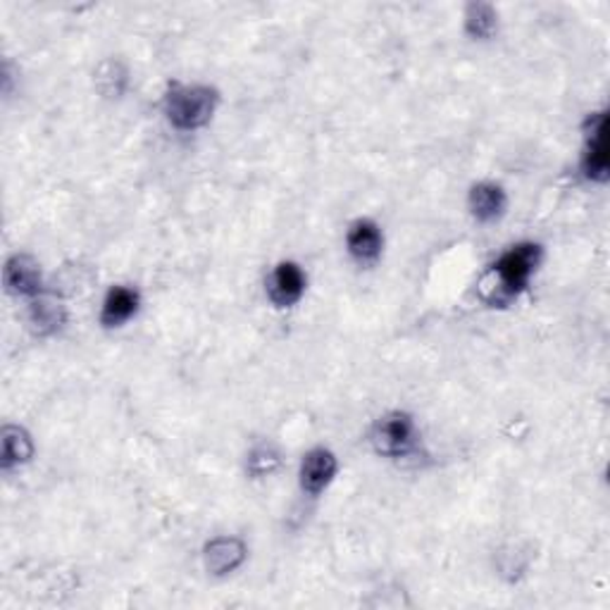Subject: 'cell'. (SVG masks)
<instances>
[{
	"mask_svg": "<svg viewBox=\"0 0 610 610\" xmlns=\"http://www.w3.org/2000/svg\"><path fill=\"white\" fill-rule=\"evenodd\" d=\"M543 261V246L537 241H518L508 246L499 258H496L485 279L479 284V294L489 305H508L510 301L520 298L529 282L537 275V270Z\"/></svg>",
	"mask_w": 610,
	"mask_h": 610,
	"instance_id": "obj_1",
	"label": "cell"
},
{
	"mask_svg": "<svg viewBox=\"0 0 610 610\" xmlns=\"http://www.w3.org/2000/svg\"><path fill=\"white\" fill-rule=\"evenodd\" d=\"M220 101H222L220 91L211 84L174 82L165 91L163 112L172 130L191 134L213 122Z\"/></svg>",
	"mask_w": 610,
	"mask_h": 610,
	"instance_id": "obj_2",
	"label": "cell"
},
{
	"mask_svg": "<svg viewBox=\"0 0 610 610\" xmlns=\"http://www.w3.org/2000/svg\"><path fill=\"white\" fill-rule=\"evenodd\" d=\"M420 444V429L406 410H389L379 415L370 429V446L382 458H408Z\"/></svg>",
	"mask_w": 610,
	"mask_h": 610,
	"instance_id": "obj_3",
	"label": "cell"
},
{
	"mask_svg": "<svg viewBox=\"0 0 610 610\" xmlns=\"http://www.w3.org/2000/svg\"><path fill=\"white\" fill-rule=\"evenodd\" d=\"M582 176L589 184H608L610 155H608V112L593 110L584 122V149L580 157Z\"/></svg>",
	"mask_w": 610,
	"mask_h": 610,
	"instance_id": "obj_4",
	"label": "cell"
},
{
	"mask_svg": "<svg viewBox=\"0 0 610 610\" xmlns=\"http://www.w3.org/2000/svg\"><path fill=\"white\" fill-rule=\"evenodd\" d=\"M308 292V275L296 261H279L267 272L265 296L279 311L294 308Z\"/></svg>",
	"mask_w": 610,
	"mask_h": 610,
	"instance_id": "obj_5",
	"label": "cell"
},
{
	"mask_svg": "<svg viewBox=\"0 0 610 610\" xmlns=\"http://www.w3.org/2000/svg\"><path fill=\"white\" fill-rule=\"evenodd\" d=\"M346 253L353 263L360 267H370L379 263L384 253V230L379 222L370 217H358L348 224L346 230Z\"/></svg>",
	"mask_w": 610,
	"mask_h": 610,
	"instance_id": "obj_6",
	"label": "cell"
},
{
	"mask_svg": "<svg viewBox=\"0 0 610 610\" xmlns=\"http://www.w3.org/2000/svg\"><path fill=\"white\" fill-rule=\"evenodd\" d=\"M336 475H339V458H336L329 448L315 446L308 454H303L298 465V485L303 494H325L332 487Z\"/></svg>",
	"mask_w": 610,
	"mask_h": 610,
	"instance_id": "obj_7",
	"label": "cell"
},
{
	"mask_svg": "<svg viewBox=\"0 0 610 610\" xmlns=\"http://www.w3.org/2000/svg\"><path fill=\"white\" fill-rule=\"evenodd\" d=\"M248 558V546L244 539L232 535H220L203 546V568L213 577H230Z\"/></svg>",
	"mask_w": 610,
	"mask_h": 610,
	"instance_id": "obj_8",
	"label": "cell"
},
{
	"mask_svg": "<svg viewBox=\"0 0 610 610\" xmlns=\"http://www.w3.org/2000/svg\"><path fill=\"white\" fill-rule=\"evenodd\" d=\"M141 292L132 284L110 286L99 313V323L103 329H122L132 323L141 311Z\"/></svg>",
	"mask_w": 610,
	"mask_h": 610,
	"instance_id": "obj_9",
	"label": "cell"
},
{
	"mask_svg": "<svg viewBox=\"0 0 610 610\" xmlns=\"http://www.w3.org/2000/svg\"><path fill=\"white\" fill-rule=\"evenodd\" d=\"M6 292L18 298H37L43 292V272L39 261L27 253H14L8 258L3 270Z\"/></svg>",
	"mask_w": 610,
	"mask_h": 610,
	"instance_id": "obj_10",
	"label": "cell"
},
{
	"mask_svg": "<svg viewBox=\"0 0 610 610\" xmlns=\"http://www.w3.org/2000/svg\"><path fill=\"white\" fill-rule=\"evenodd\" d=\"M468 211L481 224L499 222L508 211L506 189L496 182L472 184L468 191Z\"/></svg>",
	"mask_w": 610,
	"mask_h": 610,
	"instance_id": "obj_11",
	"label": "cell"
},
{
	"mask_svg": "<svg viewBox=\"0 0 610 610\" xmlns=\"http://www.w3.org/2000/svg\"><path fill=\"white\" fill-rule=\"evenodd\" d=\"M68 323V308L53 296H37L29 301V325L39 336H53Z\"/></svg>",
	"mask_w": 610,
	"mask_h": 610,
	"instance_id": "obj_12",
	"label": "cell"
},
{
	"mask_svg": "<svg viewBox=\"0 0 610 610\" xmlns=\"http://www.w3.org/2000/svg\"><path fill=\"white\" fill-rule=\"evenodd\" d=\"M0 441H3L0 465H3L6 472L22 468V465H27L31 458H34V439H31L29 431L20 425H6L3 435H0Z\"/></svg>",
	"mask_w": 610,
	"mask_h": 610,
	"instance_id": "obj_13",
	"label": "cell"
},
{
	"mask_svg": "<svg viewBox=\"0 0 610 610\" xmlns=\"http://www.w3.org/2000/svg\"><path fill=\"white\" fill-rule=\"evenodd\" d=\"M462 29L472 41H491L499 34V10L489 3H470L462 12Z\"/></svg>",
	"mask_w": 610,
	"mask_h": 610,
	"instance_id": "obj_14",
	"label": "cell"
},
{
	"mask_svg": "<svg viewBox=\"0 0 610 610\" xmlns=\"http://www.w3.org/2000/svg\"><path fill=\"white\" fill-rule=\"evenodd\" d=\"M279 465H282L279 451L275 446H267V444L255 446L246 458V470L255 479H263V477H270L272 472H277Z\"/></svg>",
	"mask_w": 610,
	"mask_h": 610,
	"instance_id": "obj_15",
	"label": "cell"
}]
</instances>
